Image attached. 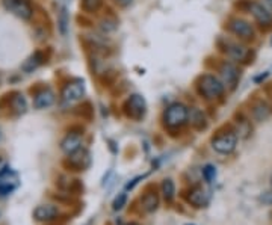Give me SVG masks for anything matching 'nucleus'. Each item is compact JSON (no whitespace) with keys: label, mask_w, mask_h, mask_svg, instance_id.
Listing matches in <instances>:
<instances>
[{"label":"nucleus","mask_w":272,"mask_h":225,"mask_svg":"<svg viewBox=\"0 0 272 225\" xmlns=\"http://www.w3.org/2000/svg\"><path fill=\"white\" fill-rule=\"evenodd\" d=\"M225 86L222 80L217 77L215 74H203L198 79V92L206 98V100H215L219 98L224 94Z\"/></svg>","instance_id":"obj_1"},{"label":"nucleus","mask_w":272,"mask_h":225,"mask_svg":"<svg viewBox=\"0 0 272 225\" xmlns=\"http://www.w3.org/2000/svg\"><path fill=\"white\" fill-rule=\"evenodd\" d=\"M163 121L169 129H180L189 122V109L183 103H172L163 113Z\"/></svg>","instance_id":"obj_2"},{"label":"nucleus","mask_w":272,"mask_h":225,"mask_svg":"<svg viewBox=\"0 0 272 225\" xmlns=\"http://www.w3.org/2000/svg\"><path fill=\"white\" fill-rule=\"evenodd\" d=\"M218 73H219V79L222 80L224 86H227L228 89H235L241 80V70L233 62L224 60Z\"/></svg>","instance_id":"obj_3"},{"label":"nucleus","mask_w":272,"mask_h":225,"mask_svg":"<svg viewBox=\"0 0 272 225\" xmlns=\"http://www.w3.org/2000/svg\"><path fill=\"white\" fill-rule=\"evenodd\" d=\"M145 112H147V103H145V98L139 94H133L130 95L126 103H124V113L132 118V119H142L145 116Z\"/></svg>","instance_id":"obj_4"},{"label":"nucleus","mask_w":272,"mask_h":225,"mask_svg":"<svg viewBox=\"0 0 272 225\" xmlns=\"http://www.w3.org/2000/svg\"><path fill=\"white\" fill-rule=\"evenodd\" d=\"M6 11L14 14L22 20H30L33 15V8L29 0H2Z\"/></svg>","instance_id":"obj_5"},{"label":"nucleus","mask_w":272,"mask_h":225,"mask_svg":"<svg viewBox=\"0 0 272 225\" xmlns=\"http://www.w3.org/2000/svg\"><path fill=\"white\" fill-rule=\"evenodd\" d=\"M238 145V135L233 132H227V133H219L218 136L213 138L212 147L213 150L221 153V154H230L235 151Z\"/></svg>","instance_id":"obj_6"},{"label":"nucleus","mask_w":272,"mask_h":225,"mask_svg":"<svg viewBox=\"0 0 272 225\" xmlns=\"http://www.w3.org/2000/svg\"><path fill=\"white\" fill-rule=\"evenodd\" d=\"M228 29L233 35H236L238 38L245 39V41L252 39L254 35H256V30L252 28V25L244 18H231L228 22Z\"/></svg>","instance_id":"obj_7"},{"label":"nucleus","mask_w":272,"mask_h":225,"mask_svg":"<svg viewBox=\"0 0 272 225\" xmlns=\"http://www.w3.org/2000/svg\"><path fill=\"white\" fill-rule=\"evenodd\" d=\"M248 9L251 12V15L254 17V20L259 23L260 28H271L272 26V15L271 12L259 2H249Z\"/></svg>","instance_id":"obj_8"},{"label":"nucleus","mask_w":272,"mask_h":225,"mask_svg":"<svg viewBox=\"0 0 272 225\" xmlns=\"http://www.w3.org/2000/svg\"><path fill=\"white\" fill-rule=\"evenodd\" d=\"M85 94V86L82 82H71V84L65 85L62 92H61V100L64 105H73L76 101L82 100Z\"/></svg>","instance_id":"obj_9"},{"label":"nucleus","mask_w":272,"mask_h":225,"mask_svg":"<svg viewBox=\"0 0 272 225\" xmlns=\"http://www.w3.org/2000/svg\"><path fill=\"white\" fill-rule=\"evenodd\" d=\"M59 216V209L54 204H40L33 210V218L40 222H50Z\"/></svg>","instance_id":"obj_10"},{"label":"nucleus","mask_w":272,"mask_h":225,"mask_svg":"<svg viewBox=\"0 0 272 225\" xmlns=\"http://www.w3.org/2000/svg\"><path fill=\"white\" fill-rule=\"evenodd\" d=\"M224 52L227 53V56L238 60V62H245L248 59V56H249V50L245 47L244 44H241V43H231V41H228L225 44Z\"/></svg>","instance_id":"obj_11"},{"label":"nucleus","mask_w":272,"mask_h":225,"mask_svg":"<svg viewBox=\"0 0 272 225\" xmlns=\"http://www.w3.org/2000/svg\"><path fill=\"white\" fill-rule=\"evenodd\" d=\"M188 201H189L192 206L195 207H206L210 201V194L201 188V186H195L189 191V195H188Z\"/></svg>","instance_id":"obj_12"},{"label":"nucleus","mask_w":272,"mask_h":225,"mask_svg":"<svg viewBox=\"0 0 272 225\" xmlns=\"http://www.w3.org/2000/svg\"><path fill=\"white\" fill-rule=\"evenodd\" d=\"M82 142H83V139H82L81 133H68L61 142V150L67 156H70L74 151H77L79 148H82Z\"/></svg>","instance_id":"obj_13"},{"label":"nucleus","mask_w":272,"mask_h":225,"mask_svg":"<svg viewBox=\"0 0 272 225\" xmlns=\"http://www.w3.org/2000/svg\"><path fill=\"white\" fill-rule=\"evenodd\" d=\"M53 103L54 92L52 89H49V88L41 89V91L35 95V98H33V106H35L36 109H47V108H50Z\"/></svg>","instance_id":"obj_14"},{"label":"nucleus","mask_w":272,"mask_h":225,"mask_svg":"<svg viewBox=\"0 0 272 225\" xmlns=\"http://www.w3.org/2000/svg\"><path fill=\"white\" fill-rule=\"evenodd\" d=\"M68 159H70V163L77 169L88 168L89 163H91V156H89V153L85 148H79L77 151L70 154Z\"/></svg>","instance_id":"obj_15"},{"label":"nucleus","mask_w":272,"mask_h":225,"mask_svg":"<svg viewBox=\"0 0 272 225\" xmlns=\"http://www.w3.org/2000/svg\"><path fill=\"white\" fill-rule=\"evenodd\" d=\"M189 122L197 130H201V129L207 127V118H206L204 112L198 108L189 109Z\"/></svg>","instance_id":"obj_16"},{"label":"nucleus","mask_w":272,"mask_h":225,"mask_svg":"<svg viewBox=\"0 0 272 225\" xmlns=\"http://www.w3.org/2000/svg\"><path fill=\"white\" fill-rule=\"evenodd\" d=\"M141 204H142V209L145 212H154L158 207H159V197L156 192H147L142 199H141Z\"/></svg>","instance_id":"obj_17"},{"label":"nucleus","mask_w":272,"mask_h":225,"mask_svg":"<svg viewBox=\"0 0 272 225\" xmlns=\"http://www.w3.org/2000/svg\"><path fill=\"white\" fill-rule=\"evenodd\" d=\"M68 26H70V15H68V11L67 8H62L59 15H57V28H59V32L61 35H67L68 32Z\"/></svg>","instance_id":"obj_18"},{"label":"nucleus","mask_w":272,"mask_h":225,"mask_svg":"<svg viewBox=\"0 0 272 225\" xmlns=\"http://www.w3.org/2000/svg\"><path fill=\"white\" fill-rule=\"evenodd\" d=\"M41 62H43V55H41L40 52H36V53H33L30 57H27L22 68H23L25 71H27V73H30V71H33L35 68H38V67L41 65Z\"/></svg>","instance_id":"obj_19"},{"label":"nucleus","mask_w":272,"mask_h":225,"mask_svg":"<svg viewBox=\"0 0 272 225\" xmlns=\"http://www.w3.org/2000/svg\"><path fill=\"white\" fill-rule=\"evenodd\" d=\"M269 113H271L269 106H268L266 103H263V101H259V103L252 108V115H254V118L259 119V121L266 119V118L269 116Z\"/></svg>","instance_id":"obj_20"},{"label":"nucleus","mask_w":272,"mask_h":225,"mask_svg":"<svg viewBox=\"0 0 272 225\" xmlns=\"http://www.w3.org/2000/svg\"><path fill=\"white\" fill-rule=\"evenodd\" d=\"M162 194L166 201H172L176 195V185L171 178H165L162 181Z\"/></svg>","instance_id":"obj_21"},{"label":"nucleus","mask_w":272,"mask_h":225,"mask_svg":"<svg viewBox=\"0 0 272 225\" xmlns=\"http://www.w3.org/2000/svg\"><path fill=\"white\" fill-rule=\"evenodd\" d=\"M11 106H12V109L15 111L17 113H25L27 109V103H26V98L23 97V95H20V94H17L14 98H12V101H11Z\"/></svg>","instance_id":"obj_22"},{"label":"nucleus","mask_w":272,"mask_h":225,"mask_svg":"<svg viewBox=\"0 0 272 225\" xmlns=\"http://www.w3.org/2000/svg\"><path fill=\"white\" fill-rule=\"evenodd\" d=\"M103 5V0H82V8L85 12H97Z\"/></svg>","instance_id":"obj_23"},{"label":"nucleus","mask_w":272,"mask_h":225,"mask_svg":"<svg viewBox=\"0 0 272 225\" xmlns=\"http://www.w3.org/2000/svg\"><path fill=\"white\" fill-rule=\"evenodd\" d=\"M217 168L213 167V165H206L204 168H203V177H204V180L207 181V183H212L215 178H217Z\"/></svg>","instance_id":"obj_24"},{"label":"nucleus","mask_w":272,"mask_h":225,"mask_svg":"<svg viewBox=\"0 0 272 225\" xmlns=\"http://www.w3.org/2000/svg\"><path fill=\"white\" fill-rule=\"evenodd\" d=\"M126 202H127V195H126V192H121V194H118L115 199H113V202H112V209L115 210V212H118V210H121L124 206H126Z\"/></svg>","instance_id":"obj_25"},{"label":"nucleus","mask_w":272,"mask_h":225,"mask_svg":"<svg viewBox=\"0 0 272 225\" xmlns=\"http://www.w3.org/2000/svg\"><path fill=\"white\" fill-rule=\"evenodd\" d=\"M17 188V185L15 183H12V181H0V197H5V195H9V194H12L14 192V189Z\"/></svg>","instance_id":"obj_26"},{"label":"nucleus","mask_w":272,"mask_h":225,"mask_svg":"<svg viewBox=\"0 0 272 225\" xmlns=\"http://www.w3.org/2000/svg\"><path fill=\"white\" fill-rule=\"evenodd\" d=\"M100 29L105 32V33H110L116 29V22L112 20V18H105L100 22Z\"/></svg>","instance_id":"obj_27"},{"label":"nucleus","mask_w":272,"mask_h":225,"mask_svg":"<svg viewBox=\"0 0 272 225\" xmlns=\"http://www.w3.org/2000/svg\"><path fill=\"white\" fill-rule=\"evenodd\" d=\"M115 3L121 8H129L133 3V0H115Z\"/></svg>","instance_id":"obj_28"},{"label":"nucleus","mask_w":272,"mask_h":225,"mask_svg":"<svg viewBox=\"0 0 272 225\" xmlns=\"http://www.w3.org/2000/svg\"><path fill=\"white\" fill-rule=\"evenodd\" d=\"M269 76V73H265V74H260V76H257V77H254V82L256 84H260L262 80H265L266 77Z\"/></svg>","instance_id":"obj_29"},{"label":"nucleus","mask_w":272,"mask_h":225,"mask_svg":"<svg viewBox=\"0 0 272 225\" xmlns=\"http://www.w3.org/2000/svg\"><path fill=\"white\" fill-rule=\"evenodd\" d=\"M5 168H6V167H5V163L2 162V159H0V172H2V171H3Z\"/></svg>","instance_id":"obj_30"},{"label":"nucleus","mask_w":272,"mask_h":225,"mask_svg":"<svg viewBox=\"0 0 272 225\" xmlns=\"http://www.w3.org/2000/svg\"><path fill=\"white\" fill-rule=\"evenodd\" d=\"M129 225H138V224H129Z\"/></svg>","instance_id":"obj_31"}]
</instances>
